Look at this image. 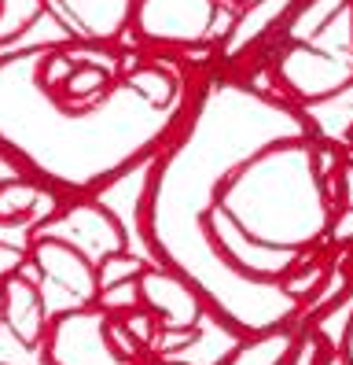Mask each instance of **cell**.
Instances as JSON below:
<instances>
[{"mask_svg": "<svg viewBox=\"0 0 353 365\" xmlns=\"http://www.w3.org/2000/svg\"><path fill=\"white\" fill-rule=\"evenodd\" d=\"M37 59L41 45L0 56V152L63 196H100L159 155L188 115L151 107L122 78L96 103H74L41 81Z\"/></svg>", "mask_w": 353, "mask_h": 365, "instance_id": "1", "label": "cell"}, {"mask_svg": "<svg viewBox=\"0 0 353 365\" xmlns=\"http://www.w3.org/2000/svg\"><path fill=\"white\" fill-rule=\"evenodd\" d=\"M236 8L221 0H137L129 34L151 48H214L225 41Z\"/></svg>", "mask_w": 353, "mask_h": 365, "instance_id": "2", "label": "cell"}, {"mask_svg": "<svg viewBox=\"0 0 353 365\" xmlns=\"http://www.w3.org/2000/svg\"><path fill=\"white\" fill-rule=\"evenodd\" d=\"M276 78V96L302 107H320L353 89V52L324 48L317 41H295L280 45L269 59Z\"/></svg>", "mask_w": 353, "mask_h": 365, "instance_id": "3", "label": "cell"}, {"mask_svg": "<svg viewBox=\"0 0 353 365\" xmlns=\"http://www.w3.org/2000/svg\"><path fill=\"white\" fill-rule=\"evenodd\" d=\"M107 321L110 314H103L96 303L52 314L48 332H44L41 343V361L44 365H132L110 347Z\"/></svg>", "mask_w": 353, "mask_h": 365, "instance_id": "4", "label": "cell"}, {"mask_svg": "<svg viewBox=\"0 0 353 365\" xmlns=\"http://www.w3.org/2000/svg\"><path fill=\"white\" fill-rule=\"evenodd\" d=\"M37 232L78 247L88 262H100L115 251H129V225L100 196H66L63 207Z\"/></svg>", "mask_w": 353, "mask_h": 365, "instance_id": "5", "label": "cell"}, {"mask_svg": "<svg viewBox=\"0 0 353 365\" xmlns=\"http://www.w3.org/2000/svg\"><path fill=\"white\" fill-rule=\"evenodd\" d=\"M140 307H147L159 317V329L169 339V347H188L191 339H199L206 321V303L199 299V292L184 281L181 273H173L159 262H151L140 273ZM159 336V343H162Z\"/></svg>", "mask_w": 353, "mask_h": 365, "instance_id": "6", "label": "cell"}, {"mask_svg": "<svg viewBox=\"0 0 353 365\" xmlns=\"http://www.w3.org/2000/svg\"><path fill=\"white\" fill-rule=\"evenodd\" d=\"M30 266L41 273V288H56L66 295L70 307H93L100 284H96V262L70 244L56 240V236L33 232L30 240Z\"/></svg>", "mask_w": 353, "mask_h": 365, "instance_id": "7", "label": "cell"}, {"mask_svg": "<svg viewBox=\"0 0 353 365\" xmlns=\"http://www.w3.org/2000/svg\"><path fill=\"white\" fill-rule=\"evenodd\" d=\"M295 4L298 0H251V4H243L232 19L225 41L217 45V59L225 67H232V63L261 52L265 45L280 48V30L291 19Z\"/></svg>", "mask_w": 353, "mask_h": 365, "instance_id": "8", "label": "cell"}, {"mask_svg": "<svg viewBox=\"0 0 353 365\" xmlns=\"http://www.w3.org/2000/svg\"><path fill=\"white\" fill-rule=\"evenodd\" d=\"M0 317H4V329L15 336L19 347L41 351L48 321H52L41 281H33L26 273H15L8 281H0Z\"/></svg>", "mask_w": 353, "mask_h": 365, "instance_id": "9", "label": "cell"}, {"mask_svg": "<svg viewBox=\"0 0 353 365\" xmlns=\"http://www.w3.org/2000/svg\"><path fill=\"white\" fill-rule=\"evenodd\" d=\"M48 4L63 15V23L70 26L74 41L115 45L118 37H125V30L132 23L137 0H48Z\"/></svg>", "mask_w": 353, "mask_h": 365, "instance_id": "10", "label": "cell"}, {"mask_svg": "<svg viewBox=\"0 0 353 365\" xmlns=\"http://www.w3.org/2000/svg\"><path fill=\"white\" fill-rule=\"evenodd\" d=\"M122 81L140 100L159 107V111H184V107L191 103L188 100V81L162 59H140L129 74H122Z\"/></svg>", "mask_w": 353, "mask_h": 365, "instance_id": "11", "label": "cell"}, {"mask_svg": "<svg viewBox=\"0 0 353 365\" xmlns=\"http://www.w3.org/2000/svg\"><path fill=\"white\" fill-rule=\"evenodd\" d=\"M302 321H287V325H273L251 336H239L232 351L221 358V365H287L291 347L298 339Z\"/></svg>", "mask_w": 353, "mask_h": 365, "instance_id": "12", "label": "cell"}, {"mask_svg": "<svg viewBox=\"0 0 353 365\" xmlns=\"http://www.w3.org/2000/svg\"><path fill=\"white\" fill-rule=\"evenodd\" d=\"M324 251H327V247H324ZM324 251L305 255V259H298L291 269H287V273L280 277L283 295H287V299H295L298 307H302V303H309V299L317 295V288L324 284V277H327V269H331V259H327Z\"/></svg>", "mask_w": 353, "mask_h": 365, "instance_id": "13", "label": "cell"}, {"mask_svg": "<svg viewBox=\"0 0 353 365\" xmlns=\"http://www.w3.org/2000/svg\"><path fill=\"white\" fill-rule=\"evenodd\" d=\"M48 15V0H0V48L30 34Z\"/></svg>", "mask_w": 353, "mask_h": 365, "instance_id": "14", "label": "cell"}, {"mask_svg": "<svg viewBox=\"0 0 353 365\" xmlns=\"http://www.w3.org/2000/svg\"><path fill=\"white\" fill-rule=\"evenodd\" d=\"M339 358L335 343H331V336L320 329V325H309V321H302L298 329V339L291 347V358H287V365H331Z\"/></svg>", "mask_w": 353, "mask_h": 365, "instance_id": "15", "label": "cell"}, {"mask_svg": "<svg viewBox=\"0 0 353 365\" xmlns=\"http://www.w3.org/2000/svg\"><path fill=\"white\" fill-rule=\"evenodd\" d=\"M147 266H151V262L140 259V255H132V251H115V255H107V259L96 262V284H100V288H110V284L137 281V277H140Z\"/></svg>", "mask_w": 353, "mask_h": 365, "instance_id": "16", "label": "cell"}, {"mask_svg": "<svg viewBox=\"0 0 353 365\" xmlns=\"http://www.w3.org/2000/svg\"><path fill=\"white\" fill-rule=\"evenodd\" d=\"M118 321H122L125 332L137 339L144 351H159V336H162V329H159V317H154L147 307H137V310H129V314H118Z\"/></svg>", "mask_w": 353, "mask_h": 365, "instance_id": "17", "label": "cell"}, {"mask_svg": "<svg viewBox=\"0 0 353 365\" xmlns=\"http://www.w3.org/2000/svg\"><path fill=\"white\" fill-rule=\"evenodd\" d=\"M96 307H100L103 314H110V317L137 310V307H140V277H137V281H125V284L100 288V295H96Z\"/></svg>", "mask_w": 353, "mask_h": 365, "instance_id": "18", "label": "cell"}, {"mask_svg": "<svg viewBox=\"0 0 353 365\" xmlns=\"http://www.w3.org/2000/svg\"><path fill=\"white\" fill-rule=\"evenodd\" d=\"M324 247L327 251H349L353 247V207H335L331 210Z\"/></svg>", "mask_w": 353, "mask_h": 365, "instance_id": "19", "label": "cell"}, {"mask_svg": "<svg viewBox=\"0 0 353 365\" xmlns=\"http://www.w3.org/2000/svg\"><path fill=\"white\" fill-rule=\"evenodd\" d=\"M30 262V247H19V244H8L0 240V281H8V277L22 273Z\"/></svg>", "mask_w": 353, "mask_h": 365, "instance_id": "20", "label": "cell"}, {"mask_svg": "<svg viewBox=\"0 0 353 365\" xmlns=\"http://www.w3.org/2000/svg\"><path fill=\"white\" fill-rule=\"evenodd\" d=\"M339 207H353V159H346L339 170Z\"/></svg>", "mask_w": 353, "mask_h": 365, "instance_id": "21", "label": "cell"}, {"mask_svg": "<svg viewBox=\"0 0 353 365\" xmlns=\"http://www.w3.org/2000/svg\"><path fill=\"white\" fill-rule=\"evenodd\" d=\"M339 358L346 365H353V317L346 321V329H342V339H339Z\"/></svg>", "mask_w": 353, "mask_h": 365, "instance_id": "22", "label": "cell"}, {"mask_svg": "<svg viewBox=\"0 0 353 365\" xmlns=\"http://www.w3.org/2000/svg\"><path fill=\"white\" fill-rule=\"evenodd\" d=\"M15 174H22V170H19V166H15V163L4 155V152H0V181H4V178H15Z\"/></svg>", "mask_w": 353, "mask_h": 365, "instance_id": "23", "label": "cell"}, {"mask_svg": "<svg viewBox=\"0 0 353 365\" xmlns=\"http://www.w3.org/2000/svg\"><path fill=\"white\" fill-rule=\"evenodd\" d=\"M342 148H346V159H353V125L346 130V144H342Z\"/></svg>", "mask_w": 353, "mask_h": 365, "instance_id": "24", "label": "cell"}, {"mask_svg": "<svg viewBox=\"0 0 353 365\" xmlns=\"http://www.w3.org/2000/svg\"><path fill=\"white\" fill-rule=\"evenodd\" d=\"M221 4H228V8H236V11H239L243 4H251V0H221Z\"/></svg>", "mask_w": 353, "mask_h": 365, "instance_id": "25", "label": "cell"}, {"mask_svg": "<svg viewBox=\"0 0 353 365\" xmlns=\"http://www.w3.org/2000/svg\"><path fill=\"white\" fill-rule=\"evenodd\" d=\"M0 325H4V317H0Z\"/></svg>", "mask_w": 353, "mask_h": 365, "instance_id": "26", "label": "cell"}, {"mask_svg": "<svg viewBox=\"0 0 353 365\" xmlns=\"http://www.w3.org/2000/svg\"><path fill=\"white\" fill-rule=\"evenodd\" d=\"M0 365H8V361H0Z\"/></svg>", "mask_w": 353, "mask_h": 365, "instance_id": "27", "label": "cell"}]
</instances>
